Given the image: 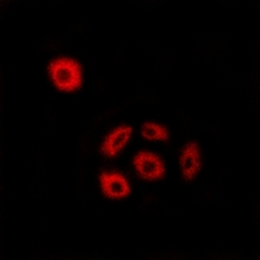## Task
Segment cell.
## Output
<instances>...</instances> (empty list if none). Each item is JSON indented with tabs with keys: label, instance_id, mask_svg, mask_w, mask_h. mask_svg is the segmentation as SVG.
Listing matches in <instances>:
<instances>
[{
	"label": "cell",
	"instance_id": "5",
	"mask_svg": "<svg viewBox=\"0 0 260 260\" xmlns=\"http://www.w3.org/2000/svg\"><path fill=\"white\" fill-rule=\"evenodd\" d=\"M132 133H133V129L130 126H120L115 129L112 133L106 137L101 147V152L104 156L115 157L129 142Z\"/></svg>",
	"mask_w": 260,
	"mask_h": 260
},
{
	"label": "cell",
	"instance_id": "4",
	"mask_svg": "<svg viewBox=\"0 0 260 260\" xmlns=\"http://www.w3.org/2000/svg\"><path fill=\"white\" fill-rule=\"evenodd\" d=\"M180 167L183 180L192 181L201 171V150L195 142L187 143L182 148L180 156Z\"/></svg>",
	"mask_w": 260,
	"mask_h": 260
},
{
	"label": "cell",
	"instance_id": "1",
	"mask_svg": "<svg viewBox=\"0 0 260 260\" xmlns=\"http://www.w3.org/2000/svg\"><path fill=\"white\" fill-rule=\"evenodd\" d=\"M53 85L61 91H76L82 86V69L74 59L60 57L48 67Z\"/></svg>",
	"mask_w": 260,
	"mask_h": 260
},
{
	"label": "cell",
	"instance_id": "6",
	"mask_svg": "<svg viewBox=\"0 0 260 260\" xmlns=\"http://www.w3.org/2000/svg\"><path fill=\"white\" fill-rule=\"evenodd\" d=\"M142 137L147 141H168V130L155 122H145L141 132Z\"/></svg>",
	"mask_w": 260,
	"mask_h": 260
},
{
	"label": "cell",
	"instance_id": "3",
	"mask_svg": "<svg viewBox=\"0 0 260 260\" xmlns=\"http://www.w3.org/2000/svg\"><path fill=\"white\" fill-rule=\"evenodd\" d=\"M101 186L104 195L110 199H122L130 194V186L126 178L117 172H102Z\"/></svg>",
	"mask_w": 260,
	"mask_h": 260
},
{
	"label": "cell",
	"instance_id": "2",
	"mask_svg": "<svg viewBox=\"0 0 260 260\" xmlns=\"http://www.w3.org/2000/svg\"><path fill=\"white\" fill-rule=\"evenodd\" d=\"M133 166L137 175L146 181L161 180L166 175L164 161L154 152L141 151L133 157Z\"/></svg>",
	"mask_w": 260,
	"mask_h": 260
}]
</instances>
